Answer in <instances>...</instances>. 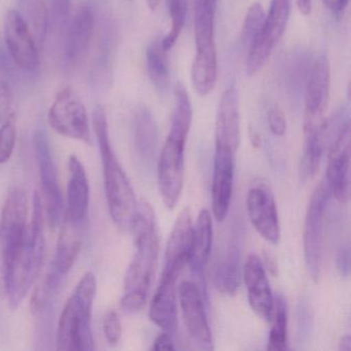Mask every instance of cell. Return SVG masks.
<instances>
[{"mask_svg":"<svg viewBox=\"0 0 351 351\" xmlns=\"http://www.w3.org/2000/svg\"><path fill=\"white\" fill-rule=\"evenodd\" d=\"M131 231L134 235L135 252L125 275L121 307L127 313H136L147 303L160 250L155 213L145 200L138 202Z\"/></svg>","mask_w":351,"mask_h":351,"instance_id":"1","label":"cell"},{"mask_svg":"<svg viewBox=\"0 0 351 351\" xmlns=\"http://www.w3.org/2000/svg\"><path fill=\"white\" fill-rule=\"evenodd\" d=\"M92 124L101 156L104 190L110 217L119 229L131 231L138 202L130 180L112 149L108 118L101 106L94 108Z\"/></svg>","mask_w":351,"mask_h":351,"instance_id":"2","label":"cell"},{"mask_svg":"<svg viewBox=\"0 0 351 351\" xmlns=\"http://www.w3.org/2000/svg\"><path fill=\"white\" fill-rule=\"evenodd\" d=\"M169 134L158 161V184L162 200L168 209L176 208L184 182V149L192 124L193 108L188 92L178 89Z\"/></svg>","mask_w":351,"mask_h":351,"instance_id":"3","label":"cell"},{"mask_svg":"<svg viewBox=\"0 0 351 351\" xmlns=\"http://www.w3.org/2000/svg\"><path fill=\"white\" fill-rule=\"evenodd\" d=\"M45 248L44 204L42 197L36 192L32 221L26 228L17 256L8 273L5 298L9 301L12 309L21 305L40 274Z\"/></svg>","mask_w":351,"mask_h":351,"instance_id":"4","label":"cell"},{"mask_svg":"<svg viewBox=\"0 0 351 351\" xmlns=\"http://www.w3.org/2000/svg\"><path fill=\"white\" fill-rule=\"evenodd\" d=\"M97 291L93 272L82 276L63 307L57 330V347L62 351L95 349L92 330V310Z\"/></svg>","mask_w":351,"mask_h":351,"instance_id":"5","label":"cell"},{"mask_svg":"<svg viewBox=\"0 0 351 351\" xmlns=\"http://www.w3.org/2000/svg\"><path fill=\"white\" fill-rule=\"evenodd\" d=\"M84 227L85 223L62 219V228L52 262L32 295L30 302L32 313H43L56 297L81 252Z\"/></svg>","mask_w":351,"mask_h":351,"instance_id":"6","label":"cell"},{"mask_svg":"<svg viewBox=\"0 0 351 351\" xmlns=\"http://www.w3.org/2000/svg\"><path fill=\"white\" fill-rule=\"evenodd\" d=\"M28 201L22 189L8 195L0 221V298L5 299L8 273L27 228Z\"/></svg>","mask_w":351,"mask_h":351,"instance_id":"7","label":"cell"},{"mask_svg":"<svg viewBox=\"0 0 351 351\" xmlns=\"http://www.w3.org/2000/svg\"><path fill=\"white\" fill-rule=\"evenodd\" d=\"M330 198V186L324 178L312 194L306 213L303 231L304 258L309 276L313 281L319 278L324 215Z\"/></svg>","mask_w":351,"mask_h":351,"instance_id":"8","label":"cell"},{"mask_svg":"<svg viewBox=\"0 0 351 351\" xmlns=\"http://www.w3.org/2000/svg\"><path fill=\"white\" fill-rule=\"evenodd\" d=\"M34 143L42 186L43 204L46 209L49 225L52 229H56L62 223L64 202L47 133L44 130L36 131Z\"/></svg>","mask_w":351,"mask_h":351,"instance_id":"9","label":"cell"},{"mask_svg":"<svg viewBox=\"0 0 351 351\" xmlns=\"http://www.w3.org/2000/svg\"><path fill=\"white\" fill-rule=\"evenodd\" d=\"M48 119L49 124L58 134L86 143L91 141L87 110L71 88H65L57 94L49 110Z\"/></svg>","mask_w":351,"mask_h":351,"instance_id":"10","label":"cell"},{"mask_svg":"<svg viewBox=\"0 0 351 351\" xmlns=\"http://www.w3.org/2000/svg\"><path fill=\"white\" fill-rule=\"evenodd\" d=\"M248 217L258 234L273 245L280 241L281 230L276 201L271 189L258 182L250 189L246 197Z\"/></svg>","mask_w":351,"mask_h":351,"instance_id":"11","label":"cell"},{"mask_svg":"<svg viewBox=\"0 0 351 351\" xmlns=\"http://www.w3.org/2000/svg\"><path fill=\"white\" fill-rule=\"evenodd\" d=\"M5 38L8 51L15 64L26 73H34L40 67V49L21 14L8 12Z\"/></svg>","mask_w":351,"mask_h":351,"instance_id":"12","label":"cell"},{"mask_svg":"<svg viewBox=\"0 0 351 351\" xmlns=\"http://www.w3.org/2000/svg\"><path fill=\"white\" fill-rule=\"evenodd\" d=\"M204 291L197 283L184 280L178 287V303L191 338L204 349L213 348V336L204 305Z\"/></svg>","mask_w":351,"mask_h":351,"instance_id":"13","label":"cell"},{"mask_svg":"<svg viewBox=\"0 0 351 351\" xmlns=\"http://www.w3.org/2000/svg\"><path fill=\"white\" fill-rule=\"evenodd\" d=\"M330 69L326 55H319L309 69L305 96L304 128L324 125L330 99Z\"/></svg>","mask_w":351,"mask_h":351,"instance_id":"14","label":"cell"},{"mask_svg":"<svg viewBox=\"0 0 351 351\" xmlns=\"http://www.w3.org/2000/svg\"><path fill=\"white\" fill-rule=\"evenodd\" d=\"M235 152L225 147L215 145L213 159V213L217 221H223L229 213L233 196Z\"/></svg>","mask_w":351,"mask_h":351,"instance_id":"15","label":"cell"},{"mask_svg":"<svg viewBox=\"0 0 351 351\" xmlns=\"http://www.w3.org/2000/svg\"><path fill=\"white\" fill-rule=\"evenodd\" d=\"M193 230L194 226L190 209L184 208L176 219L166 245L162 277L178 280L190 258Z\"/></svg>","mask_w":351,"mask_h":351,"instance_id":"16","label":"cell"},{"mask_svg":"<svg viewBox=\"0 0 351 351\" xmlns=\"http://www.w3.org/2000/svg\"><path fill=\"white\" fill-rule=\"evenodd\" d=\"M328 165L324 180L330 186L332 197L338 202L349 200V162H350V129L345 127L330 143Z\"/></svg>","mask_w":351,"mask_h":351,"instance_id":"17","label":"cell"},{"mask_svg":"<svg viewBox=\"0 0 351 351\" xmlns=\"http://www.w3.org/2000/svg\"><path fill=\"white\" fill-rule=\"evenodd\" d=\"M242 278L245 283L248 303L252 311L262 319L271 322L274 297L260 256L256 254L248 256L242 270Z\"/></svg>","mask_w":351,"mask_h":351,"instance_id":"18","label":"cell"},{"mask_svg":"<svg viewBox=\"0 0 351 351\" xmlns=\"http://www.w3.org/2000/svg\"><path fill=\"white\" fill-rule=\"evenodd\" d=\"M239 96L234 86L228 88L219 100L215 120V145L237 153L241 139Z\"/></svg>","mask_w":351,"mask_h":351,"instance_id":"19","label":"cell"},{"mask_svg":"<svg viewBox=\"0 0 351 351\" xmlns=\"http://www.w3.org/2000/svg\"><path fill=\"white\" fill-rule=\"evenodd\" d=\"M69 169L66 208L63 219L75 223H86L90 205L89 178L77 156L69 158Z\"/></svg>","mask_w":351,"mask_h":351,"instance_id":"20","label":"cell"},{"mask_svg":"<svg viewBox=\"0 0 351 351\" xmlns=\"http://www.w3.org/2000/svg\"><path fill=\"white\" fill-rule=\"evenodd\" d=\"M95 27V17L91 8L82 5L77 8L69 22L64 43V55L67 62L77 64L89 52Z\"/></svg>","mask_w":351,"mask_h":351,"instance_id":"21","label":"cell"},{"mask_svg":"<svg viewBox=\"0 0 351 351\" xmlns=\"http://www.w3.org/2000/svg\"><path fill=\"white\" fill-rule=\"evenodd\" d=\"M219 0H194L195 60L217 61L215 26Z\"/></svg>","mask_w":351,"mask_h":351,"instance_id":"22","label":"cell"},{"mask_svg":"<svg viewBox=\"0 0 351 351\" xmlns=\"http://www.w3.org/2000/svg\"><path fill=\"white\" fill-rule=\"evenodd\" d=\"M149 318L164 332L178 330V285L176 281L160 279L159 287L149 305Z\"/></svg>","mask_w":351,"mask_h":351,"instance_id":"23","label":"cell"},{"mask_svg":"<svg viewBox=\"0 0 351 351\" xmlns=\"http://www.w3.org/2000/svg\"><path fill=\"white\" fill-rule=\"evenodd\" d=\"M213 228L210 213L202 209L193 230L192 248L188 265L193 275L202 283L213 247Z\"/></svg>","mask_w":351,"mask_h":351,"instance_id":"24","label":"cell"},{"mask_svg":"<svg viewBox=\"0 0 351 351\" xmlns=\"http://www.w3.org/2000/svg\"><path fill=\"white\" fill-rule=\"evenodd\" d=\"M241 242L234 237L217 262L215 271V283L217 291L226 295H234L241 285Z\"/></svg>","mask_w":351,"mask_h":351,"instance_id":"25","label":"cell"},{"mask_svg":"<svg viewBox=\"0 0 351 351\" xmlns=\"http://www.w3.org/2000/svg\"><path fill=\"white\" fill-rule=\"evenodd\" d=\"M134 145L141 161L153 163L159 147V131L153 114L147 108H141L135 114Z\"/></svg>","mask_w":351,"mask_h":351,"instance_id":"26","label":"cell"},{"mask_svg":"<svg viewBox=\"0 0 351 351\" xmlns=\"http://www.w3.org/2000/svg\"><path fill=\"white\" fill-rule=\"evenodd\" d=\"M324 130L326 125L320 128L304 129L305 141L300 166V174L304 182L313 178L319 169L320 161L326 147Z\"/></svg>","mask_w":351,"mask_h":351,"instance_id":"27","label":"cell"},{"mask_svg":"<svg viewBox=\"0 0 351 351\" xmlns=\"http://www.w3.org/2000/svg\"><path fill=\"white\" fill-rule=\"evenodd\" d=\"M147 69L149 80L159 91L167 90L170 83L167 51L162 45V38H157L149 45L147 50Z\"/></svg>","mask_w":351,"mask_h":351,"instance_id":"28","label":"cell"},{"mask_svg":"<svg viewBox=\"0 0 351 351\" xmlns=\"http://www.w3.org/2000/svg\"><path fill=\"white\" fill-rule=\"evenodd\" d=\"M291 0H271L262 32L274 48L285 34L291 15Z\"/></svg>","mask_w":351,"mask_h":351,"instance_id":"29","label":"cell"},{"mask_svg":"<svg viewBox=\"0 0 351 351\" xmlns=\"http://www.w3.org/2000/svg\"><path fill=\"white\" fill-rule=\"evenodd\" d=\"M272 328L269 335L268 350L282 351L287 348V306L285 298L278 295L274 299Z\"/></svg>","mask_w":351,"mask_h":351,"instance_id":"30","label":"cell"},{"mask_svg":"<svg viewBox=\"0 0 351 351\" xmlns=\"http://www.w3.org/2000/svg\"><path fill=\"white\" fill-rule=\"evenodd\" d=\"M273 49L274 48L269 44L261 29L247 47L245 66L248 75L254 77L264 69Z\"/></svg>","mask_w":351,"mask_h":351,"instance_id":"31","label":"cell"},{"mask_svg":"<svg viewBox=\"0 0 351 351\" xmlns=\"http://www.w3.org/2000/svg\"><path fill=\"white\" fill-rule=\"evenodd\" d=\"M49 10L44 0H32L29 7L30 32L38 49L42 48L49 28Z\"/></svg>","mask_w":351,"mask_h":351,"instance_id":"32","label":"cell"},{"mask_svg":"<svg viewBox=\"0 0 351 351\" xmlns=\"http://www.w3.org/2000/svg\"><path fill=\"white\" fill-rule=\"evenodd\" d=\"M167 3L171 17V29L165 38H162V45L168 52L176 44V40L184 28L188 5L186 0H167Z\"/></svg>","mask_w":351,"mask_h":351,"instance_id":"33","label":"cell"},{"mask_svg":"<svg viewBox=\"0 0 351 351\" xmlns=\"http://www.w3.org/2000/svg\"><path fill=\"white\" fill-rule=\"evenodd\" d=\"M265 17L266 14L260 3H254L248 8L241 32V40L244 46L248 47L254 36L262 29Z\"/></svg>","mask_w":351,"mask_h":351,"instance_id":"34","label":"cell"},{"mask_svg":"<svg viewBox=\"0 0 351 351\" xmlns=\"http://www.w3.org/2000/svg\"><path fill=\"white\" fill-rule=\"evenodd\" d=\"M17 141V127L16 120L9 121L3 124L0 129V164L10 161L15 149Z\"/></svg>","mask_w":351,"mask_h":351,"instance_id":"35","label":"cell"},{"mask_svg":"<svg viewBox=\"0 0 351 351\" xmlns=\"http://www.w3.org/2000/svg\"><path fill=\"white\" fill-rule=\"evenodd\" d=\"M12 120H16L15 97L9 84L0 80V124Z\"/></svg>","mask_w":351,"mask_h":351,"instance_id":"36","label":"cell"},{"mask_svg":"<svg viewBox=\"0 0 351 351\" xmlns=\"http://www.w3.org/2000/svg\"><path fill=\"white\" fill-rule=\"evenodd\" d=\"M102 326H104V332L106 341L110 345L118 344L120 342L121 337H122V322H121L118 312L114 310L106 312Z\"/></svg>","mask_w":351,"mask_h":351,"instance_id":"37","label":"cell"},{"mask_svg":"<svg viewBox=\"0 0 351 351\" xmlns=\"http://www.w3.org/2000/svg\"><path fill=\"white\" fill-rule=\"evenodd\" d=\"M268 124L271 132L276 136H283L287 132V119L279 108H271L268 114Z\"/></svg>","mask_w":351,"mask_h":351,"instance_id":"38","label":"cell"},{"mask_svg":"<svg viewBox=\"0 0 351 351\" xmlns=\"http://www.w3.org/2000/svg\"><path fill=\"white\" fill-rule=\"evenodd\" d=\"M336 268L341 276L348 278L350 273V247L344 244L337 252Z\"/></svg>","mask_w":351,"mask_h":351,"instance_id":"39","label":"cell"},{"mask_svg":"<svg viewBox=\"0 0 351 351\" xmlns=\"http://www.w3.org/2000/svg\"><path fill=\"white\" fill-rule=\"evenodd\" d=\"M52 12L57 21H62L69 17L71 11V0H51Z\"/></svg>","mask_w":351,"mask_h":351,"instance_id":"40","label":"cell"},{"mask_svg":"<svg viewBox=\"0 0 351 351\" xmlns=\"http://www.w3.org/2000/svg\"><path fill=\"white\" fill-rule=\"evenodd\" d=\"M152 348L157 351L174 350L176 346H174L173 341H172L171 335L165 332L163 334L159 335L154 341Z\"/></svg>","mask_w":351,"mask_h":351,"instance_id":"41","label":"cell"},{"mask_svg":"<svg viewBox=\"0 0 351 351\" xmlns=\"http://www.w3.org/2000/svg\"><path fill=\"white\" fill-rule=\"evenodd\" d=\"M322 1L326 9L332 12L334 16L342 15L349 3V0H322Z\"/></svg>","mask_w":351,"mask_h":351,"instance_id":"42","label":"cell"},{"mask_svg":"<svg viewBox=\"0 0 351 351\" xmlns=\"http://www.w3.org/2000/svg\"><path fill=\"white\" fill-rule=\"evenodd\" d=\"M298 9L304 16L310 15L312 10V0H297Z\"/></svg>","mask_w":351,"mask_h":351,"instance_id":"43","label":"cell"},{"mask_svg":"<svg viewBox=\"0 0 351 351\" xmlns=\"http://www.w3.org/2000/svg\"><path fill=\"white\" fill-rule=\"evenodd\" d=\"M339 350L350 351L351 350V338L349 335L342 337L340 343H339Z\"/></svg>","mask_w":351,"mask_h":351,"instance_id":"44","label":"cell"},{"mask_svg":"<svg viewBox=\"0 0 351 351\" xmlns=\"http://www.w3.org/2000/svg\"><path fill=\"white\" fill-rule=\"evenodd\" d=\"M161 0H147V5L152 11H156L159 8Z\"/></svg>","mask_w":351,"mask_h":351,"instance_id":"45","label":"cell"},{"mask_svg":"<svg viewBox=\"0 0 351 351\" xmlns=\"http://www.w3.org/2000/svg\"><path fill=\"white\" fill-rule=\"evenodd\" d=\"M129 1H131V0H129Z\"/></svg>","mask_w":351,"mask_h":351,"instance_id":"46","label":"cell"}]
</instances>
